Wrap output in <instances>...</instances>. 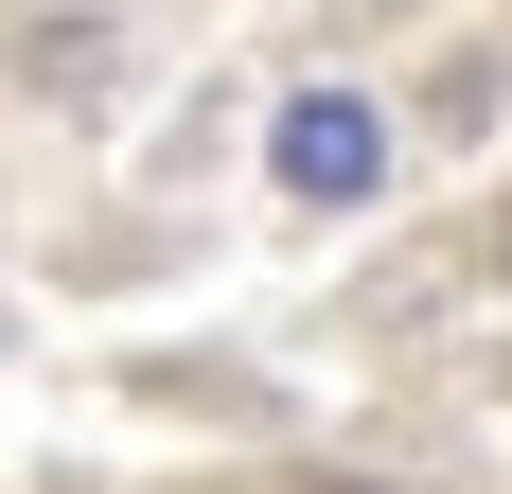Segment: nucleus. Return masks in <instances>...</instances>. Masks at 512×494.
<instances>
[{"label": "nucleus", "mask_w": 512, "mask_h": 494, "mask_svg": "<svg viewBox=\"0 0 512 494\" xmlns=\"http://www.w3.org/2000/svg\"><path fill=\"white\" fill-rule=\"evenodd\" d=\"M265 177H283L301 212L389 195V106H371V89H283V124H265Z\"/></svg>", "instance_id": "obj_1"}]
</instances>
